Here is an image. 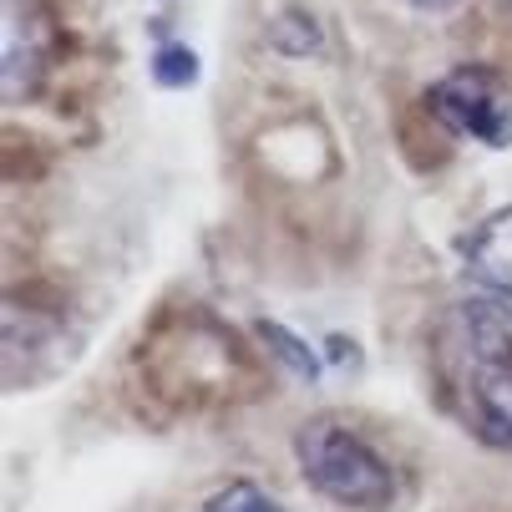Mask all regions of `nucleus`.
Here are the masks:
<instances>
[{
	"label": "nucleus",
	"instance_id": "6e6552de",
	"mask_svg": "<svg viewBox=\"0 0 512 512\" xmlns=\"http://www.w3.org/2000/svg\"><path fill=\"white\" fill-rule=\"evenodd\" d=\"M203 512H284L264 487H254V482H229V487H218L213 497H208V507Z\"/></svg>",
	"mask_w": 512,
	"mask_h": 512
},
{
	"label": "nucleus",
	"instance_id": "f03ea898",
	"mask_svg": "<svg viewBox=\"0 0 512 512\" xmlns=\"http://www.w3.org/2000/svg\"><path fill=\"white\" fill-rule=\"evenodd\" d=\"M295 462L305 482L350 512H386L396 502L391 462L365 442V436L335 416H315L295 431Z\"/></svg>",
	"mask_w": 512,
	"mask_h": 512
},
{
	"label": "nucleus",
	"instance_id": "7ed1b4c3",
	"mask_svg": "<svg viewBox=\"0 0 512 512\" xmlns=\"http://www.w3.org/2000/svg\"><path fill=\"white\" fill-rule=\"evenodd\" d=\"M426 107L436 122H447L457 137H472L482 148H507L512 142V97L487 66H457L426 92Z\"/></svg>",
	"mask_w": 512,
	"mask_h": 512
},
{
	"label": "nucleus",
	"instance_id": "39448f33",
	"mask_svg": "<svg viewBox=\"0 0 512 512\" xmlns=\"http://www.w3.org/2000/svg\"><path fill=\"white\" fill-rule=\"evenodd\" d=\"M462 259L482 295L512 315V208H497L482 218L462 239Z\"/></svg>",
	"mask_w": 512,
	"mask_h": 512
},
{
	"label": "nucleus",
	"instance_id": "1a4fd4ad",
	"mask_svg": "<svg viewBox=\"0 0 512 512\" xmlns=\"http://www.w3.org/2000/svg\"><path fill=\"white\" fill-rule=\"evenodd\" d=\"M421 11H447V6H457V0H416Z\"/></svg>",
	"mask_w": 512,
	"mask_h": 512
},
{
	"label": "nucleus",
	"instance_id": "423d86ee",
	"mask_svg": "<svg viewBox=\"0 0 512 512\" xmlns=\"http://www.w3.org/2000/svg\"><path fill=\"white\" fill-rule=\"evenodd\" d=\"M254 330H259V340H264V345H269V350H274L300 381H315V376H320V360H315V350H310L300 335H289V330L274 325V320H259Z\"/></svg>",
	"mask_w": 512,
	"mask_h": 512
},
{
	"label": "nucleus",
	"instance_id": "0eeeda50",
	"mask_svg": "<svg viewBox=\"0 0 512 512\" xmlns=\"http://www.w3.org/2000/svg\"><path fill=\"white\" fill-rule=\"evenodd\" d=\"M153 82L158 87H193L198 82V56L183 41H163L153 56Z\"/></svg>",
	"mask_w": 512,
	"mask_h": 512
},
{
	"label": "nucleus",
	"instance_id": "f257e3e1",
	"mask_svg": "<svg viewBox=\"0 0 512 512\" xmlns=\"http://www.w3.org/2000/svg\"><path fill=\"white\" fill-rule=\"evenodd\" d=\"M436 381L477 442L512 452V330L487 300L452 305L431 335Z\"/></svg>",
	"mask_w": 512,
	"mask_h": 512
},
{
	"label": "nucleus",
	"instance_id": "20e7f679",
	"mask_svg": "<svg viewBox=\"0 0 512 512\" xmlns=\"http://www.w3.org/2000/svg\"><path fill=\"white\" fill-rule=\"evenodd\" d=\"M0 82H6V107H21L36 97L46 61H51V16L41 0H0Z\"/></svg>",
	"mask_w": 512,
	"mask_h": 512
}]
</instances>
